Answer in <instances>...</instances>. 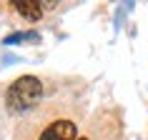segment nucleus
Instances as JSON below:
<instances>
[{
	"instance_id": "3",
	"label": "nucleus",
	"mask_w": 148,
	"mask_h": 140,
	"mask_svg": "<svg viewBox=\"0 0 148 140\" xmlns=\"http://www.w3.org/2000/svg\"><path fill=\"white\" fill-rule=\"evenodd\" d=\"M13 10H15L23 20L35 23V20H40V18H43L45 3H35V0H18V3H13Z\"/></svg>"
},
{
	"instance_id": "2",
	"label": "nucleus",
	"mask_w": 148,
	"mask_h": 140,
	"mask_svg": "<svg viewBox=\"0 0 148 140\" xmlns=\"http://www.w3.org/2000/svg\"><path fill=\"white\" fill-rule=\"evenodd\" d=\"M40 95H43V83L33 75H23L10 83L8 93H5V103L13 113H25L38 105Z\"/></svg>"
},
{
	"instance_id": "4",
	"label": "nucleus",
	"mask_w": 148,
	"mask_h": 140,
	"mask_svg": "<svg viewBox=\"0 0 148 140\" xmlns=\"http://www.w3.org/2000/svg\"><path fill=\"white\" fill-rule=\"evenodd\" d=\"M78 140H88V138H86V135H83V138H78Z\"/></svg>"
},
{
	"instance_id": "1",
	"label": "nucleus",
	"mask_w": 148,
	"mask_h": 140,
	"mask_svg": "<svg viewBox=\"0 0 148 140\" xmlns=\"http://www.w3.org/2000/svg\"><path fill=\"white\" fill-rule=\"evenodd\" d=\"M25 130L35 133L33 140H78V125L73 118L65 115H53L43 120V115L38 113V120L25 123Z\"/></svg>"
}]
</instances>
